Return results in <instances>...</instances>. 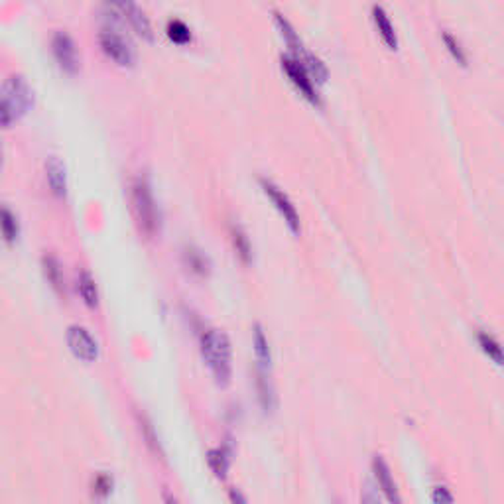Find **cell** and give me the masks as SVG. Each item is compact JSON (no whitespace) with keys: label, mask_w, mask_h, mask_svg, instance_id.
I'll list each match as a JSON object with an SVG mask.
<instances>
[{"label":"cell","mask_w":504,"mask_h":504,"mask_svg":"<svg viewBox=\"0 0 504 504\" xmlns=\"http://www.w3.org/2000/svg\"><path fill=\"white\" fill-rule=\"evenodd\" d=\"M199 347L201 356H203L205 365H207L213 380L221 388L229 386L231 374H233V349H231L229 337L223 331L205 329L201 333Z\"/></svg>","instance_id":"1"},{"label":"cell","mask_w":504,"mask_h":504,"mask_svg":"<svg viewBox=\"0 0 504 504\" xmlns=\"http://www.w3.org/2000/svg\"><path fill=\"white\" fill-rule=\"evenodd\" d=\"M111 6L119 10L124 20H128V24L132 30L146 42H154V32H152V24H150L148 16L144 14V10L136 4V0H106Z\"/></svg>","instance_id":"8"},{"label":"cell","mask_w":504,"mask_h":504,"mask_svg":"<svg viewBox=\"0 0 504 504\" xmlns=\"http://www.w3.org/2000/svg\"><path fill=\"white\" fill-rule=\"evenodd\" d=\"M442 40H444L445 50H447V53L451 55L453 61H457L459 65L467 67L469 57H467V52H465V48H463V44H461L459 40H457V38L451 34V32H447V30H445L444 34H442Z\"/></svg>","instance_id":"21"},{"label":"cell","mask_w":504,"mask_h":504,"mask_svg":"<svg viewBox=\"0 0 504 504\" xmlns=\"http://www.w3.org/2000/svg\"><path fill=\"white\" fill-rule=\"evenodd\" d=\"M42 268H44V276L45 280L50 282V286L63 296L65 294V276H63V270H61L60 261L53 256V254H45L42 258Z\"/></svg>","instance_id":"13"},{"label":"cell","mask_w":504,"mask_h":504,"mask_svg":"<svg viewBox=\"0 0 504 504\" xmlns=\"http://www.w3.org/2000/svg\"><path fill=\"white\" fill-rule=\"evenodd\" d=\"M165 34L177 45L192 44V30H190V26H187L185 22H182V20H170V22H168V28H165Z\"/></svg>","instance_id":"20"},{"label":"cell","mask_w":504,"mask_h":504,"mask_svg":"<svg viewBox=\"0 0 504 504\" xmlns=\"http://www.w3.org/2000/svg\"><path fill=\"white\" fill-rule=\"evenodd\" d=\"M18 233H20V226H18L16 215L9 207H4L2 209V235H4V241L9 244L14 243L18 239Z\"/></svg>","instance_id":"23"},{"label":"cell","mask_w":504,"mask_h":504,"mask_svg":"<svg viewBox=\"0 0 504 504\" xmlns=\"http://www.w3.org/2000/svg\"><path fill=\"white\" fill-rule=\"evenodd\" d=\"M45 177H48L50 192L57 199H63L67 195V174H65V164L57 156H52L45 162Z\"/></svg>","instance_id":"10"},{"label":"cell","mask_w":504,"mask_h":504,"mask_svg":"<svg viewBox=\"0 0 504 504\" xmlns=\"http://www.w3.org/2000/svg\"><path fill=\"white\" fill-rule=\"evenodd\" d=\"M432 500H434V503H451L453 496L447 493V488L437 487L434 491V495H432Z\"/></svg>","instance_id":"26"},{"label":"cell","mask_w":504,"mask_h":504,"mask_svg":"<svg viewBox=\"0 0 504 504\" xmlns=\"http://www.w3.org/2000/svg\"><path fill=\"white\" fill-rule=\"evenodd\" d=\"M52 53L61 71H65L67 75H75L81 67V57H79L77 44L73 42V38L65 32H55L52 38Z\"/></svg>","instance_id":"7"},{"label":"cell","mask_w":504,"mask_h":504,"mask_svg":"<svg viewBox=\"0 0 504 504\" xmlns=\"http://www.w3.org/2000/svg\"><path fill=\"white\" fill-rule=\"evenodd\" d=\"M373 471H374V477H376V483H378V487L383 488V493L386 495V498H388L390 503H398L400 496H398V493H396V485H394L392 473L383 457H374Z\"/></svg>","instance_id":"12"},{"label":"cell","mask_w":504,"mask_h":504,"mask_svg":"<svg viewBox=\"0 0 504 504\" xmlns=\"http://www.w3.org/2000/svg\"><path fill=\"white\" fill-rule=\"evenodd\" d=\"M140 429H142V435L146 437V444L154 449L156 453H162L160 451V444H158V437L154 435V429H152V424H150L146 417H140Z\"/></svg>","instance_id":"24"},{"label":"cell","mask_w":504,"mask_h":504,"mask_svg":"<svg viewBox=\"0 0 504 504\" xmlns=\"http://www.w3.org/2000/svg\"><path fill=\"white\" fill-rule=\"evenodd\" d=\"M99 45H101L104 55L111 61H114L116 65H121V67H132L134 61H136L132 45L121 34H116L114 30H106V28L101 30Z\"/></svg>","instance_id":"5"},{"label":"cell","mask_w":504,"mask_h":504,"mask_svg":"<svg viewBox=\"0 0 504 504\" xmlns=\"http://www.w3.org/2000/svg\"><path fill=\"white\" fill-rule=\"evenodd\" d=\"M282 70L290 79V83L297 89V93L304 97L307 103L319 106L322 99H319V91H317V81L313 79L309 70L305 67V63L294 53H287L282 57Z\"/></svg>","instance_id":"4"},{"label":"cell","mask_w":504,"mask_h":504,"mask_svg":"<svg viewBox=\"0 0 504 504\" xmlns=\"http://www.w3.org/2000/svg\"><path fill=\"white\" fill-rule=\"evenodd\" d=\"M207 463L211 471L215 473V477L223 478L226 477V471H229V453L225 449H211L207 453Z\"/></svg>","instance_id":"22"},{"label":"cell","mask_w":504,"mask_h":504,"mask_svg":"<svg viewBox=\"0 0 504 504\" xmlns=\"http://www.w3.org/2000/svg\"><path fill=\"white\" fill-rule=\"evenodd\" d=\"M371 14H373L374 28H376V32H378V35H380V40L384 42V45H386L388 50H392V52H396V50H398V34H396V28H394V24H392L388 12H386L383 6L374 4Z\"/></svg>","instance_id":"11"},{"label":"cell","mask_w":504,"mask_h":504,"mask_svg":"<svg viewBox=\"0 0 504 504\" xmlns=\"http://www.w3.org/2000/svg\"><path fill=\"white\" fill-rule=\"evenodd\" d=\"M183 262H185L187 270H192L195 276H207L209 270H211V262H209L207 256L199 248H193V246L185 248Z\"/></svg>","instance_id":"16"},{"label":"cell","mask_w":504,"mask_h":504,"mask_svg":"<svg viewBox=\"0 0 504 504\" xmlns=\"http://www.w3.org/2000/svg\"><path fill=\"white\" fill-rule=\"evenodd\" d=\"M77 290L79 296L85 302V305L91 307V309H95L97 305H99V292H97L95 280H93V276L89 274L87 270H81V272H79Z\"/></svg>","instance_id":"15"},{"label":"cell","mask_w":504,"mask_h":504,"mask_svg":"<svg viewBox=\"0 0 504 504\" xmlns=\"http://www.w3.org/2000/svg\"><path fill=\"white\" fill-rule=\"evenodd\" d=\"M231 239H233V246H235L236 254L239 258L244 262V264H251L252 262V246L248 236L244 233V229L241 225H231Z\"/></svg>","instance_id":"17"},{"label":"cell","mask_w":504,"mask_h":504,"mask_svg":"<svg viewBox=\"0 0 504 504\" xmlns=\"http://www.w3.org/2000/svg\"><path fill=\"white\" fill-rule=\"evenodd\" d=\"M132 211L138 223L140 233L152 239L160 229V211H158L154 193L146 177H136L132 183Z\"/></svg>","instance_id":"3"},{"label":"cell","mask_w":504,"mask_h":504,"mask_svg":"<svg viewBox=\"0 0 504 504\" xmlns=\"http://www.w3.org/2000/svg\"><path fill=\"white\" fill-rule=\"evenodd\" d=\"M270 373H262L258 371V383H256V388H258V400H261V406L264 412H272L274 406H276V396H274V388L270 384L268 378Z\"/></svg>","instance_id":"19"},{"label":"cell","mask_w":504,"mask_h":504,"mask_svg":"<svg viewBox=\"0 0 504 504\" xmlns=\"http://www.w3.org/2000/svg\"><path fill=\"white\" fill-rule=\"evenodd\" d=\"M111 487H113V481H111V477H106V475H101V477H97L95 493H101V495H109V493H111Z\"/></svg>","instance_id":"25"},{"label":"cell","mask_w":504,"mask_h":504,"mask_svg":"<svg viewBox=\"0 0 504 504\" xmlns=\"http://www.w3.org/2000/svg\"><path fill=\"white\" fill-rule=\"evenodd\" d=\"M252 345H254V355H256V363H258V371L262 373H270V366H272V355H270V345L264 331H262L261 325L254 327V339H252Z\"/></svg>","instance_id":"14"},{"label":"cell","mask_w":504,"mask_h":504,"mask_svg":"<svg viewBox=\"0 0 504 504\" xmlns=\"http://www.w3.org/2000/svg\"><path fill=\"white\" fill-rule=\"evenodd\" d=\"M231 500H233V503H246V498H244L241 493H236V491H233V493H231Z\"/></svg>","instance_id":"27"},{"label":"cell","mask_w":504,"mask_h":504,"mask_svg":"<svg viewBox=\"0 0 504 504\" xmlns=\"http://www.w3.org/2000/svg\"><path fill=\"white\" fill-rule=\"evenodd\" d=\"M67 345H70L71 353L83 363H95L99 358V343L81 325H71L67 329Z\"/></svg>","instance_id":"9"},{"label":"cell","mask_w":504,"mask_h":504,"mask_svg":"<svg viewBox=\"0 0 504 504\" xmlns=\"http://www.w3.org/2000/svg\"><path fill=\"white\" fill-rule=\"evenodd\" d=\"M477 341L481 351H483V353H485V355H487L495 365L498 366L504 365V349L503 345L493 337V335H488V333H478Z\"/></svg>","instance_id":"18"},{"label":"cell","mask_w":504,"mask_h":504,"mask_svg":"<svg viewBox=\"0 0 504 504\" xmlns=\"http://www.w3.org/2000/svg\"><path fill=\"white\" fill-rule=\"evenodd\" d=\"M32 106H34V91L28 85L26 79L22 75H10L2 85V101H0L2 126L10 128Z\"/></svg>","instance_id":"2"},{"label":"cell","mask_w":504,"mask_h":504,"mask_svg":"<svg viewBox=\"0 0 504 504\" xmlns=\"http://www.w3.org/2000/svg\"><path fill=\"white\" fill-rule=\"evenodd\" d=\"M261 185H262V192L266 193V197L272 201V205H274L276 211L280 213V217L284 219V223L287 225V229H290L294 235H300L302 225H300V215H297L296 205L290 201V197L280 190L276 183L268 182V180H261Z\"/></svg>","instance_id":"6"}]
</instances>
